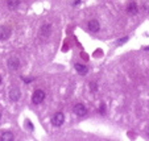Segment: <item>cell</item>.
<instances>
[{"mask_svg":"<svg viewBox=\"0 0 149 141\" xmlns=\"http://www.w3.org/2000/svg\"><path fill=\"white\" fill-rule=\"evenodd\" d=\"M78 3H81V0H73V1H71V4H73V6H77Z\"/></svg>","mask_w":149,"mask_h":141,"instance_id":"cell-16","label":"cell"},{"mask_svg":"<svg viewBox=\"0 0 149 141\" xmlns=\"http://www.w3.org/2000/svg\"><path fill=\"white\" fill-rule=\"evenodd\" d=\"M52 123H53L54 127H61V125L65 123V115L62 112H57L56 115L53 116V119H52Z\"/></svg>","mask_w":149,"mask_h":141,"instance_id":"cell-2","label":"cell"},{"mask_svg":"<svg viewBox=\"0 0 149 141\" xmlns=\"http://www.w3.org/2000/svg\"><path fill=\"white\" fill-rule=\"evenodd\" d=\"M127 12H128L130 15H136L139 12L137 4H136L135 1H131V3L128 4V7H127Z\"/></svg>","mask_w":149,"mask_h":141,"instance_id":"cell-8","label":"cell"},{"mask_svg":"<svg viewBox=\"0 0 149 141\" xmlns=\"http://www.w3.org/2000/svg\"><path fill=\"white\" fill-rule=\"evenodd\" d=\"M19 4H20V0H8V1H7V6H8V8L11 9V11L16 9L17 7H19Z\"/></svg>","mask_w":149,"mask_h":141,"instance_id":"cell-12","label":"cell"},{"mask_svg":"<svg viewBox=\"0 0 149 141\" xmlns=\"http://www.w3.org/2000/svg\"><path fill=\"white\" fill-rule=\"evenodd\" d=\"M99 112H102V113L104 112V104H102V107L99 108Z\"/></svg>","mask_w":149,"mask_h":141,"instance_id":"cell-17","label":"cell"},{"mask_svg":"<svg viewBox=\"0 0 149 141\" xmlns=\"http://www.w3.org/2000/svg\"><path fill=\"white\" fill-rule=\"evenodd\" d=\"M96 88H98V87H96V83H91V90H93V91H95Z\"/></svg>","mask_w":149,"mask_h":141,"instance_id":"cell-15","label":"cell"},{"mask_svg":"<svg viewBox=\"0 0 149 141\" xmlns=\"http://www.w3.org/2000/svg\"><path fill=\"white\" fill-rule=\"evenodd\" d=\"M127 40H128V37H124L123 40H119V41H118V42H119V45H121V44H124V42H125V41H127Z\"/></svg>","mask_w":149,"mask_h":141,"instance_id":"cell-14","label":"cell"},{"mask_svg":"<svg viewBox=\"0 0 149 141\" xmlns=\"http://www.w3.org/2000/svg\"><path fill=\"white\" fill-rule=\"evenodd\" d=\"M0 119H1V113H0Z\"/></svg>","mask_w":149,"mask_h":141,"instance_id":"cell-21","label":"cell"},{"mask_svg":"<svg viewBox=\"0 0 149 141\" xmlns=\"http://www.w3.org/2000/svg\"><path fill=\"white\" fill-rule=\"evenodd\" d=\"M13 138H15V136L12 132H4V133H1V136H0V140L1 141H12Z\"/></svg>","mask_w":149,"mask_h":141,"instance_id":"cell-10","label":"cell"},{"mask_svg":"<svg viewBox=\"0 0 149 141\" xmlns=\"http://www.w3.org/2000/svg\"><path fill=\"white\" fill-rule=\"evenodd\" d=\"M88 29H90V32L96 33V32L100 29V24H99L98 20H91V21H88Z\"/></svg>","mask_w":149,"mask_h":141,"instance_id":"cell-7","label":"cell"},{"mask_svg":"<svg viewBox=\"0 0 149 141\" xmlns=\"http://www.w3.org/2000/svg\"><path fill=\"white\" fill-rule=\"evenodd\" d=\"M145 50H149V46H148V48H145Z\"/></svg>","mask_w":149,"mask_h":141,"instance_id":"cell-19","label":"cell"},{"mask_svg":"<svg viewBox=\"0 0 149 141\" xmlns=\"http://www.w3.org/2000/svg\"><path fill=\"white\" fill-rule=\"evenodd\" d=\"M0 83H1V76H0Z\"/></svg>","mask_w":149,"mask_h":141,"instance_id":"cell-20","label":"cell"},{"mask_svg":"<svg viewBox=\"0 0 149 141\" xmlns=\"http://www.w3.org/2000/svg\"><path fill=\"white\" fill-rule=\"evenodd\" d=\"M8 67H9V70L16 71L17 69L20 67V61H19V58H16V57H11V58L8 59Z\"/></svg>","mask_w":149,"mask_h":141,"instance_id":"cell-4","label":"cell"},{"mask_svg":"<svg viewBox=\"0 0 149 141\" xmlns=\"http://www.w3.org/2000/svg\"><path fill=\"white\" fill-rule=\"evenodd\" d=\"M25 125H28V129L29 131H33V125H32V123L29 122V120H26V122H25Z\"/></svg>","mask_w":149,"mask_h":141,"instance_id":"cell-13","label":"cell"},{"mask_svg":"<svg viewBox=\"0 0 149 141\" xmlns=\"http://www.w3.org/2000/svg\"><path fill=\"white\" fill-rule=\"evenodd\" d=\"M9 36H11V29L8 26H0V40L6 41L9 38Z\"/></svg>","mask_w":149,"mask_h":141,"instance_id":"cell-5","label":"cell"},{"mask_svg":"<svg viewBox=\"0 0 149 141\" xmlns=\"http://www.w3.org/2000/svg\"><path fill=\"white\" fill-rule=\"evenodd\" d=\"M50 31H52V26L49 24H45V25L41 28V36L42 37H48L50 34Z\"/></svg>","mask_w":149,"mask_h":141,"instance_id":"cell-11","label":"cell"},{"mask_svg":"<svg viewBox=\"0 0 149 141\" xmlns=\"http://www.w3.org/2000/svg\"><path fill=\"white\" fill-rule=\"evenodd\" d=\"M44 100H45V91H42V90L34 91L33 95H32V102H33L34 104H41Z\"/></svg>","mask_w":149,"mask_h":141,"instance_id":"cell-1","label":"cell"},{"mask_svg":"<svg viewBox=\"0 0 149 141\" xmlns=\"http://www.w3.org/2000/svg\"><path fill=\"white\" fill-rule=\"evenodd\" d=\"M146 137H148V138H149V127H148V128H146Z\"/></svg>","mask_w":149,"mask_h":141,"instance_id":"cell-18","label":"cell"},{"mask_svg":"<svg viewBox=\"0 0 149 141\" xmlns=\"http://www.w3.org/2000/svg\"><path fill=\"white\" fill-rule=\"evenodd\" d=\"M20 95H21V92H20V90L16 87L11 88V91H9V99H11L12 102H17L20 99Z\"/></svg>","mask_w":149,"mask_h":141,"instance_id":"cell-6","label":"cell"},{"mask_svg":"<svg viewBox=\"0 0 149 141\" xmlns=\"http://www.w3.org/2000/svg\"><path fill=\"white\" fill-rule=\"evenodd\" d=\"M75 70L78 71L81 75H86L88 71L87 66H84V65H81V63H75Z\"/></svg>","mask_w":149,"mask_h":141,"instance_id":"cell-9","label":"cell"},{"mask_svg":"<svg viewBox=\"0 0 149 141\" xmlns=\"http://www.w3.org/2000/svg\"><path fill=\"white\" fill-rule=\"evenodd\" d=\"M73 111H74V113H75L77 116H84L86 113H87V110H86V107H84L82 103H78V104L74 106Z\"/></svg>","mask_w":149,"mask_h":141,"instance_id":"cell-3","label":"cell"}]
</instances>
